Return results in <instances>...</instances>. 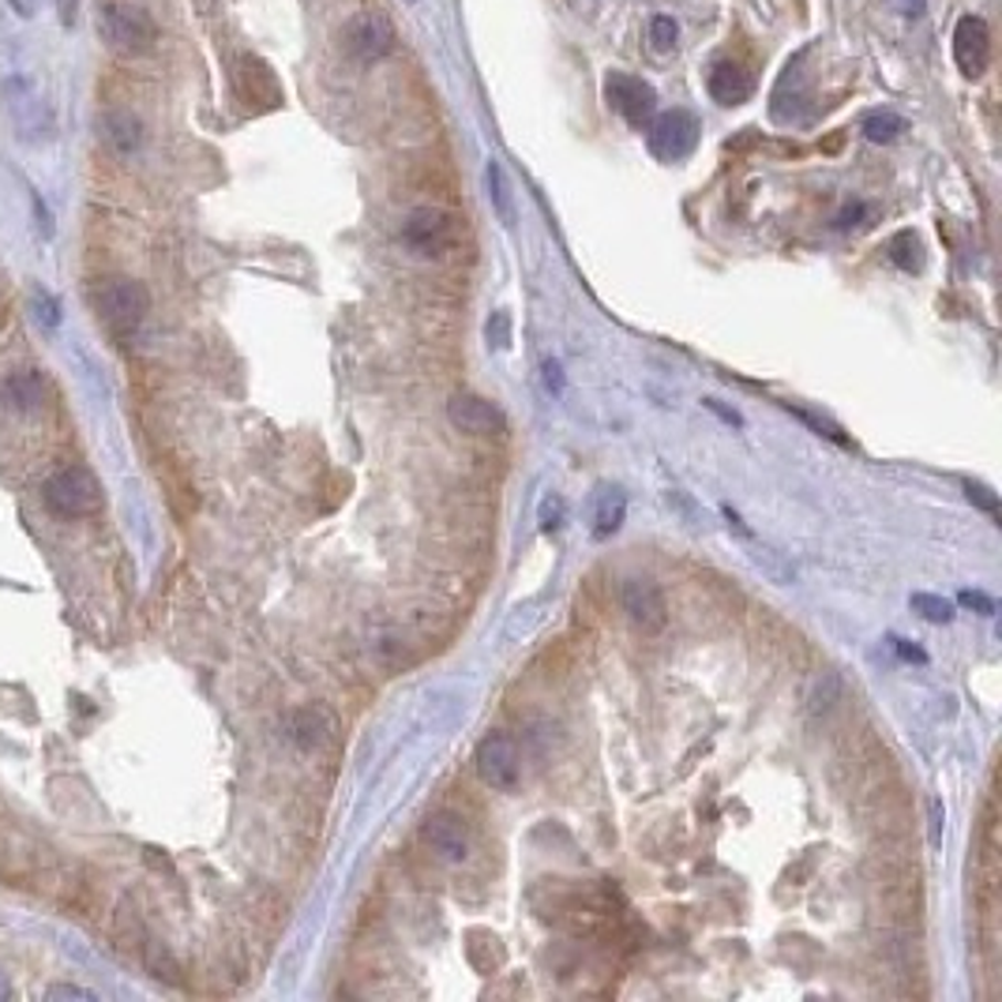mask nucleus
Segmentation results:
<instances>
[{
  "instance_id": "obj_13",
  "label": "nucleus",
  "mask_w": 1002,
  "mask_h": 1002,
  "mask_svg": "<svg viewBox=\"0 0 1002 1002\" xmlns=\"http://www.w3.org/2000/svg\"><path fill=\"white\" fill-rule=\"evenodd\" d=\"M238 91L252 102L255 109H271V106H278L282 102L278 80H274V72L260 61V56H244V61L238 64Z\"/></svg>"
},
{
  "instance_id": "obj_9",
  "label": "nucleus",
  "mask_w": 1002,
  "mask_h": 1002,
  "mask_svg": "<svg viewBox=\"0 0 1002 1002\" xmlns=\"http://www.w3.org/2000/svg\"><path fill=\"white\" fill-rule=\"evenodd\" d=\"M447 421L455 424L458 432H466V436H499V432H507L504 410H499L496 402L481 399V394H474V391L451 394Z\"/></svg>"
},
{
  "instance_id": "obj_14",
  "label": "nucleus",
  "mask_w": 1002,
  "mask_h": 1002,
  "mask_svg": "<svg viewBox=\"0 0 1002 1002\" xmlns=\"http://www.w3.org/2000/svg\"><path fill=\"white\" fill-rule=\"evenodd\" d=\"M706 87H710V98L717 106H743V102L755 94V75L748 68H740V64L725 61L710 72V83H706Z\"/></svg>"
},
{
  "instance_id": "obj_7",
  "label": "nucleus",
  "mask_w": 1002,
  "mask_h": 1002,
  "mask_svg": "<svg viewBox=\"0 0 1002 1002\" xmlns=\"http://www.w3.org/2000/svg\"><path fill=\"white\" fill-rule=\"evenodd\" d=\"M477 773L485 784H493L496 792H515L518 773H523V759H518L515 740L504 732H493L477 743Z\"/></svg>"
},
{
  "instance_id": "obj_29",
  "label": "nucleus",
  "mask_w": 1002,
  "mask_h": 1002,
  "mask_svg": "<svg viewBox=\"0 0 1002 1002\" xmlns=\"http://www.w3.org/2000/svg\"><path fill=\"white\" fill-rule=\"evenodd\" d=\"M890 642H894V650H897V654H901V657H913V661H928V657H924V650H916V646H909V642H905V639H890Z\"/></svg>"
},
{
  "instance_id": "obj_23",
  "label": "nucleus",
  "mask_w": 1002,
  "mask_h": 1002,
  "mask_svg": "<svg viewBox=\"0 0 1002 1002\" xmlns=\"http://www.w3.org/2000/svg\"><path fill=\"white\" fill-rule=\"evenodd\" d=\"M31 312H34V319L42 324L45 330H53L56 324H61V305L50 297L45 289H34L31 293Z\"/></svg>"
},
{
  "instance_id": "obj_10",
  "label": "nucleus",
  "mask_w": 1002,
  "mask_h": 1002,
  "mask_svg": "<svg viewBox=\"0 0 1002 1002\" xmlns=\"http://www.w3.org/2000/svg\"><path fill=\"white\" fill-rule=\"evenodd\" d=\"M620 601H623L627 620L635 623L642 635H657V631L668 623V604H665V593H661L657 582L627 579L623 582V590H620Z\"/></svg>"
},
{
  "instance_id": "obj_31",
  "label": "nucleus",
  "mask_w": 1002,
  "mask_h": 1002,
  "mask_svg": "<svg viewBox=\"0 0 1002 1002\" xmlns=\"http://www.w3.org/2000/svg\"><path fill=\"white\" fill-rule=\"evenodd\" d=\"M496 346H507V316L504 312L496 316Z\"/></svg>"
},
{
  "instance_id": "obj_20",
  "label": "nucleus",
  "mask_w": 1002,
  "mask_h": 1002,
  "mask_svg": "<svg viewBox=\"0 0 1002 1002\" xmlns=\"http://www.w3.org/2000/svg\"><path fill=\"white\" fill-rule=\"evenodd\" d=\"M909 604H913V612H920L928 623H950L953 620V604L947 598H939V593H913Z\"/></svg>"
},
{
  "instance_id": "obj_22",
  "label": "nucleus",
  "mask_w": 1002,
  "mask_h": 1002,
  "mask_svg": "<svg viewBox=\"0 0 1002 1002\" xmlns=\"http://www.w3.org/2000/svg\"><path fill=\"white\" fill-rule=\"evenodd\" d=\"M623 523V496L620 493H604L601 496V510H598V537L616 534Z\"/></svg>"
},
{
  "instance_id": "obj_25",
  "label": "nucleus",
  "mask_w": 1002,
  "mask_h": 1002,
  "mask_svg": "<svg viewBox=\"0 0 1002 1002\" xmlns=\"http://www.w3.org/2000/svg\"><path fill=\"white\" fill-rule=\"evenodd\" d=\"M98 995H94L91 988H75V984H53V988H45V1002H94Z\"/></svg>"
},
{
  "instance_id": "obj_12",
  "label": "nucleus",
  "mask_w": 1002,
  "mask_h": 1002,
  "mask_svg": "<svg viewBox=\"0 0 1002 1002\" xmlns=\"http://www.w3.org/2000/svg\"><path fill=\"white\" fill-rule=\"evenodd\" d=\"M424 845L436 853L443 864H462L470 856V826L458 811H436L424 822Z\"/></svg>"
},
{
  "instance_id": "obj_5",
  "label": "nucleus",
  "mask_w": 1002,
  "mask_h": 1002,
  "mask_svg": "<svg viewBox=\"0 0 1002 1002\" xmlns=\"http://www.w3.org/2000/svg\"><path fill=\"white\" fill-rule=\"evenodd\" d=\"M342 45L349 61L357 64H376L394 50V27L391 19L380 12H357L342 27Z\"/></svg>"
},
{
  "instance_id": "obj_24",
  "label": "nucleus",
  "mask_w": 1002,
  "mask_h": 1002,
  "mask_svg": "<svg viewBox=\"0 0 1002 1002\" xmlns=\"http://www.w3.org/2000/svg\"><path fill=\"white\" fill-rule=\"evenodd\" d=\"M488 192H493V200H496V211H499V219H504V222H510V200H507L504 169H499L496 162H493V166H488Z\"/></svg>"
},
{
  "instance_id": "obj_32",
  "label": "nucleus",
  "mask_w": 1002,
  "mask_h": 1002,
  "mask_svg": "<svg viewBox=\"0 0 1002 1002\" xmlns=\"http://www.w3.org/2000/svg\"><path fill=\"white\" fill-rule=\"evenodd\" d=\"M4 999H15V988L8 984V977H0V1002H4Z\"/></svg>"
},
{
  "instance_id": "obj_8",
  "label": "nucleus",
  "mask_w": 1002,
  "mask_h": 1002,
  "mask_svg": "<svg viewBox=\"0 0 1002 1002\" xmlns=\"http://www.w3.org/2000/svg\"><path fill=\"white\" fill-rule=\"evenodd\" d=\"M604 91H609V106L616 109L631 128H642L654 120L657 94L650 83H642L627 72H612L609 80H604Z\"/></svg>"
},
{
  "instance_id": "obj_27",
  "label": "nucleus",
  "mask_w": 1002,
  "mask_h": 1002,
  "mask_svg": "<svg viewBox=\"0 0 1002 1002\" xmlns=\"http://www.w3.org/2000/svg\"><path fill=\"white\" fill-rule=\"evenodd\" d=\"M966 609H977L980 616H995V601L988 598V593H980V590H961V598H958Z\"/></svg>"
},
{
  "instance_id": "obj_2",
  "label": "nucleus",
  "mask_w": 1002,
  "mask_h": 1002,
  "mask_svg": "<svg viewBox=\"0 0 1002 1002\" xmlns=\"http://www.w3.org/2000/svg\"><path fill=\"white\" fill-rule=\"evenodd\" d=\"M98 34L113 53L139 56L155 45V19L136 4H120L113 0L98 12Z\"/></svg>"
},
{
  "instance_id": "obj_4",
  "label": "nucleus",
  "mask_w": 1002,
  "mask_h": 1002,
  "mask_svg": "<svg viewBox=\"0 0 1002 1002\" xmlns=\"http://www.w3.org/2000/svg\"><path fill=\"white\" fill-rule=\"evenodd\" d=\"M455 238H458V225L447 211H440V207H413L402 222L405 249L418 255H429V260L447 252L451 244H455Z\"/></svg>"
},
{
  "instance_id": "obj_28",
  "label": "nucleus",
  "mask_w": 1002,
  "mask_h": 1002,
  "mask_svg": "<svg viewBox=\"0 0 1002 1002\" xmlns=\"http://www.w3.org/2000/svg\"><path fill=\"white\" fill-rule=\"evenodd\" d=\"M8 4H12V12L19 19H34L38 8H42V0H8Z\"/></svg>"
},
{
  "instance_id": "obj_18",
  "label": "nucleus",
  "mask_w": 1002,
  "mask_h": 1002,
  "mask_svg": "<svg viewBox=\"0 0 1002 1002\" xmlns=\"http://www.w3.org/2000/svg\"><path fill=\"white\" fill-rule=\"evenodd\" d=\"M901 131H905V117L894 109H875L864 117V136L872 139V144H894Z\"/></svg>"
},
{
  "instance_id": "obj_30",
  "label": "nucleus",
  "mask_w": 1002,
  "mask_h": 1002,
  "mask_svg": "<svg viewBox=\"0 0 1002 1002\" xmlns=\"http://www.w3.org/2000/svg\"><path fill=\"white\" fill-rule=\"evenodd\" d=\"M56 8H61L64 27H72L75 23V0H56Z\"/></svg>"
},
{
  "instance_id": "obj_21",
  "label": "nucleus",
  "mask_w": 1002,
  "mask_h": 1002,
  "mask_svg": "<svg viewBox=\"0 0 1002 1002\" xmlns=\"http://www.w3.org/2000/svg\"><path fill=\"white\" fill-rule=\"evenodd\" d=\"M676 42H679V23L673 15L650 19V45H654V53H673Z\"/></svg>"
},
{
  "instance_id": "obj_3",
  "label": "nucleus",
  "mask_w": 1002,
  "mask_h": 1002,
  "mask_svg": "<svg viewBox=\"0 0 1002 1002\" xmlns=\"http://www.w3.org/2000/svg\"><path fill=\"white\" fill-rule=\"evenodd\" d=\"M94 305H98V316L106 319L113 335H131V330L144 324L150 297L131 278H106L94 286Z\"/></svg>"
},
{
  "instance_id": "obj_15",
  "label": "nucleus",
  "mask_w": 1002,
  "mask_h": 1002,
  "mask_svg": "<svg viewBox=\"0 0 1002 1002\" xmlns=\"http://www.w3.org/2000/svg\"><path fill=\"white\" fill-rule=\"evenodd\" d=\"M98 136H102V144L109 150H117V155H136V150L144 147V125H139V117H131L125 109L102 113Z\"/></svg>"
},
{
  "instance_id": "obj_19",
  "label": "nucleus",
  "mask_w": 1002,
  "mask_h": 1002,
  "mask_svg": "<svg viewBox=\"0 0 1002 1002\" xmlns=\"http://www.w3.org/2000/svg\"><path fill=\"white\" fill-rule=\"evenodd\" d=\"M890 260H894L901 271H920V267H924V249H920V238H916L913 230L897 233V238L890 241Z\"/></svg>"
},
{
  "instance_id": "obj_17",
  "label": "nucleus",
  "mask_w": 1002,
  "mask_h": 1002,
  "mask_svg": "<svg viewBox=\"0 0 1002 1002\" xmlns=\"http://www.w3.org/2000/svg\"><path fill=\"white\" fill-rule=\"evenodd\" d=\"M286 732L293 743H300V748H319V743L330 740L335 721H330L324 710H297L286 717Z\"/></svg>"
},
{
  "instance_id": "obj_16",
  "label": "nucleus",
  "mask_w": 1002,
  "mask_h": 1002,
  "mask_svg": "<svg viewBox=\"0 0 1002 1002\" xmlns=\"http://www.w3.org/2000/svg\"><path fill=\"white\" fill-rule=\"evenodd\" d=\"M0 399L19 413L34 410V405L42 402V376H38L34 368H15V372H8L4 383H0Z\"/></svg>"
},
{
  "instance_id": "obj_1",
  "label": "nucleus",
  "mask_w": 1002,
  "mask_h": 1002,
  "mask_svg": "<svg viewBox=\"0 0 1002 1002\" xmlns=\"http://www.w3.org/2000/svg\"><path fill=\"white\" fill-rule=\"evenodd\" d=\"M42 499L61 518H87L102 507V485L91 470L64 466L42 485Z\"/></svg>"
},
{
  "instance_id": "obj_11",
  "label": "nucleus",
  "mask_w": 1002,
  "mask_h": 1002,
  "mask_svg": "<svg viewBox=\"0 0 1002 1002\" xmlns=\"http://www.w3.org/2000/svg\"><path fill=\"white\" fill-rule=\"evenodd\" d=\"M953 61L966 80H980L991 61V31L980 15H961L953 27Z\"/></svg>"
},
{
  "instance_id": "obj_6",
  "label": "nucleus",
  "mask_w": 1002,
  "mask_h": 1002,
  "mask_svg": "<svg viewBox=\"0 0 1002 1002\" xmlns=\"http://www.w3.org/2000/svg\"><path fill=\"white\" fill-rule=\"evenodd\" d=\"M698 147V120L687 109H668L650 120V150L661 162H684Z\"/></svg>"
},
{
  "instance_id": "obj_26",
  "label": "nucleus",
  "mask_w": 1002,
  "mask_h": 1002,
  "mask_svg": "<svg viewBox=\"0 0 1002 1002\" xmlns=\"http://www.w3.org/2000/svg\"><path fill=\"white\" fill-rule=\"evenodd\" d=\"M966 496L977 504L980 510H988L991 518H999V496L991 493L988 485H977V481H966Z\"/></svg>"
}]
</instances>
